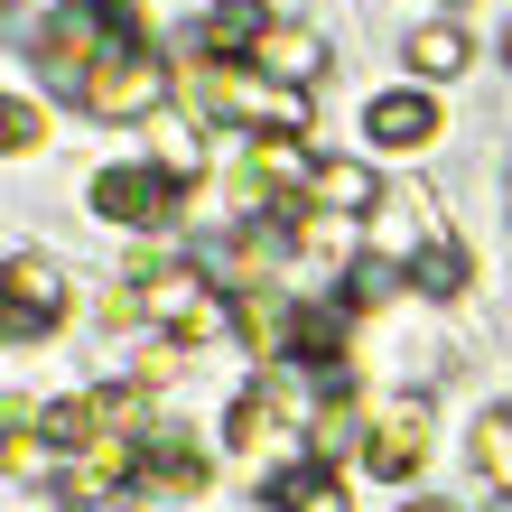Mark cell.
I'll return each instance as SVG.
<instances>
[{
    "instance_id": "obj_6",
    "label": "cell",
    "mask_w": 512,
    "mask_h": 512,
    "mask_svg": "<svg viewBox=\"0 0 512 512\" xmlns=\"http://www.w3.org/2000/svg\"><path fill=\"white\" fill-rule=\"evenodd\" d=\"M419 457H429V401H391V410L373 419V438H364V466L391 475V485H410Z\"/></svg>"
},
{
    "instance_id": "obj_4",
    "label": "cell",
    "mask_w": 512,
    "mask_h": 512,
    "mask_svg": "<svg viewBox=\"0 0 512 512\" xmlns=\"http://www.w3.org/2000/svg\"><path fill=\"white\" fill-rule=\"evenodd\" d=\"M94 215H112V224H177L187 215V177L177 168H103L94 177Z\"/></svg>"
},
{
    "instance_id": "obj_3",
    "label": "cell",
    "mask_w": 512,
    "mask_h": 512,
    "mask_svg": "<svg viewBox=\"0 0 512 512\" xmlns=\"http://www.w3.org/2000/svg\"><path fill=\"white\" fill-rule=\"evenodd\" d=\"M140 317H159L168 326V345H196V336H215L224 326V298H215V280L205 270H187V261H159V270H140Z\"/></svg>"
},
{
    "instance_id": "obj_15",
    "label": "cell",
    "mask_w": 512,
    "mask_h": 512,
    "mask_svg": "<svg viewBox=\"0 0 512 512\" xmlns=\"http://www.w3.org/2000/svg\"><path fill=\"white\" fill-rule=\"evenodd\" d=\"M252 66H270L280 84H308V75L326 66V38H308V28H270V47L252 56Z\"/></svg>"
},
{
    "instance_id": "obj_22",
    "label": "cell",
    "mask_w": 512,
    "mask_h": 512,
    "mask_svg": "<svg viewBox=\"0 0 512 512\" xmlns=\"http://www.w3.org/2000/svg\"><path fill=\"white\" fill-rule=\"evenodd\" d=\"M419 512H457V503H419Z\"/></svg>"
},
{
    "instance_id": "obj_19",
    "label": "cell",
    "mask_w": 512,
    "mask_h": 512,
    "mask_svg": "<svg viewBox=\"0 0 512 512\" xmlns=\"http://www.w3.org/2000/svg\"><path fill=\"white\" fill-rule=\"evenodd\" d=\"M270 419H280V401H270V382H252L243 401H233V447H261Z\"/></svg>"
},
{
    "instance_id": "obj_7",
    "label": "cell",
    "mask_w": 512,
    "mask_h": 512,
    "mask_svg": "<svg viewBox=\"0 0 512 512\" xmlns=\"http://www.w3.org/2000/svg\"><path fill=\"white\" fill-rule=\"evenodd\" d=\"M131 485H149V494H205V485H215V466L187 447V429H149L140 457H131Z\"/></svg>"
},
{
    "instance_id": "obj_11",
    "label": "cell",
    "mask_w": 512,
    "mask_h": 512,
    "mask_svg": "<svg viewBox=\"0 0 512 512\" xmlns=\"http://www.w3.org/2000/svg\"><path fill=\"white\" fill-rule=\"evenodd\" d=\"M308 215H382V177L364 159H326L308 187Z\"/></svg>"
},
{
    "instance_id": "obj_17",
    "label": "cell",
    "mask_w": 512,
    "mask_h": 512,
    "mask_svg": "<svg viewBox=\"0 0 512 512\" xmlns=\"http://www.w3.org/2000/svg\"><path fill=\"white\" fill-rule=\"evenodd\" d=\"M475 466H485L494 494H512V410H485V419H475Z\"/></svg>"
},
{
    "instance_id": "obj_9",
    "label": "cell",
    "mask_w": 512,
    "mask_h": 512,
    "mask_svg": "<svg viewBox=\"0 0 512 512\" xmlns=\"http://www.w3.org/2000/svg\"><path fill=\"white\" fill-rule=\"evenodd\" d=\"M429 243H447L438 205H429V196H382V224H373V261H410V252H429Z\"/></svg>"
},
{
    "instance_id": "obj_2",
    "label": "cell",
    "mask_w": 512,
    "mask_h": 512,
    "mask_svg": "<svg viewBox=\"0 0 512 512\" xmlns=\"http://www.w3.org/2000/svg\"><path fill=\"white\" fill-rule=\"evenodd\" d=\"M345 326H354V298H298V308H289L280 364L308 373L317 391H354V373H345Z\"/></svg>"
},
{
    "instance_id": "obj_1",
    "label": "cell",
    "mask_w": 512,
    "mask_h": 512,
    "mask_svg": "<svg viewBox=\"0 0 512 512\" xmlns=\"http://www.w3.org/2000/svg\"><path fill=\"white\" fill-rule=\"evenodd\" d=\"M177 94V66H159V56L149 47H112L94 75H84V112H94V122H140V112H159Z\"/></svg>"
},
{
    "instance_id": "obj_10",
    "label": "cell",
    "mask_w": 512,
    "mask_h": 512,
    "mask_svg": "<svg viewBox=\"0 0 512 512\" xmlns=\"http://www.w3.org/2000/svg\"><path fill=\"white\" fill-rule=\"evenodd\" d=\"M364 131H373L382 149H429V140H438V103L419 94V84H401V94H382V103L364 112Z\"/></svg>"
},
{
    "instance_id": "obj_23",
    "label": "cell",
    "mask_w": 512,
    "mask_h": 512,
    "mask_svg": "<svg viewBox=\"0 0 512 512\" xmlns=\"http://www.w3.org/2000/svg\"><path fill=\"white\" fill-rule=\"evenodd\" d=\"M503 56H512V28H503Z\"/></svg>"
},
{
    "instance_id": "obj_8",
    "label": "cell",
    "mask_w": 512,
    "mask_h": 512,
    "mask_svg": "<svg viewBox=\"0 0 512 512\" xmlns=\"http://www.w3.org/2000/svg\"><path fill=\"white\" fill-rule=\"evenodd\" d=\"M270 0H215V10L196 19V56H215V66H233V56H261L270 47Z\"/></svg>"
},
{
    "instance_id": "obj_21",
    "label": "cell",
    "mask_w": 512,
    "mask_h": 512,
    "mask_svg": "<svg viewBox=\"0 0 512 512\" xmlns=\"http://www.w3.org/2000/svg\"><path fill=\"white\" fill-rule=\"evenodd\" d=\"M345 289H354V298H391V289H401V261H354Z\"/></svg>"
},
{
    "instance_id": "obj_5",
    "label": "cell",
    "mask_w": 512,
    "mask_h": 512,
    "mask_svg": "<svg viewBox=\"0 0 512 512\" xmlns=\"http://www.w3.org/2000/svg\"><path fill=\"white\" fill-rule=\"evenodd\" d=\"M56 317H66V289H56V270H47L38 252H19V261H10V298H0V336H10V345H38Z\"/></svg>"
},
{
    "instance_id": "obj_13",
    "label": "cell",
    "mask_w": 512,
    "mask_h": 512,
    "mask_svg": "<svg viewBox=\"0 0 512 512\" xmlns=\"http://www.w3.org/2000/svg\"><path fill=\"white\" fill-rule=\"evenodd\" d=\"M317 168L326 159H308L298 140H252V196L261 187H317Z\"/></svg>"
},
{
    "instance_id": "obj_20",
    "label": "cell",
    "mask_w": 512,
    "mask_h": 512,
    "mask_svg": "<svg viewBox=\"0 0 512 512\" xmlns=\"http://www.w3.org/2000/svg\"><path fill=\"white\" fill-rule=\"evenodd\" d=\"M0 131H10V140H0V149H38V103H28V94H10V103H0Z\"/></svg>"
},
{
    "instance_id": "obj_12",
    "label": "cell",
    "mask_w": 512,
    "mask_h": 512,
    "mask_svg": "<svg viewBox=\"0 0 512 512\" xmlns=\"http://www.w3.org/2000/svg\"><path fill=\"white\" fill-rule=\"evenodd\" d=\"M270 512H354V503H345V475L326 466V457H308V466L270 475Z\"/></svg>"
},
{
    "instance_id": "obj_14",
    "label": "cell",
    "mask_w": 512,
    "mask_h": 512,
    "mask_svg": "<svg viewBox=\"0 0 512 512\" xmlns=\"http://www.w3.org/2000/svg\"><path fill=\"white\" fill-rule=\"evenodd\" d=\"M364 438H373V429H364V401H354V391H326V410H317V457L336 466V457H354Z\"/></svg>"
},
{
    "instance_id": "obj_16",
    "label": "cell",
    "mask_w": 512,
    "mask_h": 512,
    "mask_svg": "<svg viewBox=\"0 0 512 512\" xmlns=\"http://www.w3.org/2000/svg\"><path fill=\"white\" fill-rule=\"evenodd\" d=\"M466 56H475V47H466V28H447V19H438V28H419V38H410V66L429 75V84L466 75Z\"/></svg>"
},
{
    "instance_id": "obj_18",
    "label": "cell",
    "mask_w": 512,
    "mask_h": 512,
    "mask_svg": "<svg viewBox=\"0 0 512 512\" xmlns=\"http://www.w3.org/2000/svg\"><path fill=\"white\" fill-rule=\"evenodd\" d=\"M419 289H429V298H457L466 289V252L457 243H429V252H419Z\"/></svg>"
}]
</instances>
